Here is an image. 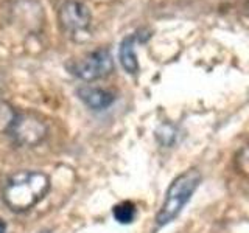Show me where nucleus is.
<instances>
[{"label": "nucleus", "mask_w": 249, "mask_h": 233, "mask_svg": "<svg viewBox=\"0 0 249 233\" xmlns=\"http://www.w3.org/2000/svg\"><path fill=\"white\" fill-rule=\"evenodd\" d=\"M41 233H50L49 230H44V232H41Z\"/></svg>", "instance_id": "ddd939ff"}, {"label": "nucleus", "mask_w": 249, "mask_h": 233, "mask_svg": "<svg viewBox=\"0 0 249 233\" xmlns=\"http://www.w3.org/2000/svg\"><path fill=\"white\" fill-rule=\"evenodd\" d=\"M235 168L240 174L249 179V145L243 146L235 155Z\"/></svg>", "instance_id": "1a4fd4ad"}, {"label": "nucleus", "mask_w": 249, "mask_h": 233, "mask_svg": "<svg viewBox=\"0 0 249 233\" xmlns=\"http://www.w3.org/2000/svg\"><path fill=\"white\" fill-rule=\"evenodd\" d=\"M199 182H201V174L196 169L185 171L184 174L175 179L167 191V196L165 200H163L160 212L156 216L158 225H165L171 222L182 212L184 205L190 200L192 194L198 188Z\"/></svg>", "instance_id": "f03ea898"}, {"label": "nucleus", "mask_w": 249, "mask_h": 233, "mask_svg": "<svg viewBox=\"0 0 249 233\" xmlns=\"http://www.w3.org/2000/svg\"><path fill=\"white\" fill-rule=\"evenodd\" d=\"M70 73L80 78L83 81H93L105 78L114 70V59L111 56V51L107 49H98L95 51H90L84 58L73 61L72 64L67 66Z\"/></svg>", "instance_id": "7ed1b4c3"}, {"label": "nucleus", "mask_w": 249, "mask_h": 233, "mask_svg": "<svg viewBox=\"0 0 249 233\" xmlns=\"http://www.w3.org/2000/svg\"><path fill=\"white\" fill-rule=\"evenodd\" d=\"M50 188V179L41 171H20L11 176L3 190L5 204L13 212H27L35 207Z\"/></svg>", "instance_id": "f257e3e1"}, {"label": "nucleus", "mask_w": 249, "mask_h": 233, "mask_svg": "<svg viewBox=\"0 0 249 233\" xmlns=\"http://www.w3.org/2000/svg\"><path fill=\"white\" fill-rule=\"evenodd\" d=\"M8 134L19 145L35 146L39 142H42L47 134V126L42 120L36 118L35 115L22 114L14 115L11 126L8 128Z\"/></svg>", "instance_id": "39448f33"}, {"label": "nucleus", "mask_w": 249, "mask_h": 233, "mask_svg": "<svg viewBox=\"0 0 249 233\" xmlns=\"http://www.w3.org/2000/svg\"><path fill=\"white\" fill-rule=\"evenodd\" d=\"M5 232H6V224L0 219V233H5Z\"/></svg>", "instance_id": "f8f14e48"}, {"label": "nucleus", "mask_w": 249, "mask_h": 233, "mask_svg": "<svg viewBox=\"0 0 249 233\" xmlns=\"http://www.w3.org/2000/svg\"><path fill=\"white\" fill-rule=\"evenodd\" d=\"M112 215L117 222L120 224H131L136 217V205L129 200H124L117 204L112 210Z\"/></svg>", "instance_id": "6e6552de"}, {"label": "nucleus", "mask_w": 249, "mask_h": 233, "mask_svg": "<svg viewBox=\"0 0 249 233\" xmlns=\"http://www.w3.org/2000/svg\"><path fill=\"white\" fill-rule=\"evenodd\" d=\"M136 41H137V34L124 37L120 44V50H119L120 64L129 75L137 73V70H139V62H137L136 50H134Z\"/></svg>", "instance_id": "0eeeda50"}, {"label": "nucleus", "mask_w": 249, "mask_h": 233, "mask_svg": "<svg viewBox=\"0 0 249 233\" xmlns=\"http://www.w3.org/2000/svg\"><path fill=\"white\" fill-rule=\"evenodd\" d=\"M78 95H80V100L86 106H89L93 111H103V109H107L114 103V93L109 92L106 89L101 87H81L78 90Z\"/></svg>", "instance_id": "423d86ee"}, {"label": "nucleus", "mask_w": 249, "mask_h": 233, "mask_svg": "<svg viewBox=\"0 0 249 233\" xmlns=\"http://www.w3.org/2000/svg\"><path fill=\"white\" fill-rule=\"evenodd\" d=\"M14 118L13 111H10V107L5 104H0V131H8V128L11 126Z\"/></svg>", "instance_id": "9b49d317"}, {"label": "nucleus", "mask_w": 249, "mask_h": 233, "mask_svg": "<svg viewBox=\"0 0 249 233\" xmlns=\"http://www.w3.org/2000/svg\"><path fill=\"white\" fill-rule=\"evenodd\" d=\"M158 138H159V142L162 145H173L175 143V140H176V134H175V129L171 128V126H162L159 131H158Z\"/></svg>", "instance_id": "9d476101"}, {"label": "nucleus", "mask_w": 249, "mask_h": 233, "mask_svg": "<svg viewBox=\"0 0 249 233\" xmlns=\"http://www.w3.org/2000/svg\"><path fill=\"white\" fill-rule=\"evenodd\" d=\"M58 17L62 30L73 39L76 36L88 34L90 27V11L84 3L78 0H66L59 6Z\"/></svg>", "instance_id": "20e7f679"}]
</instances>
